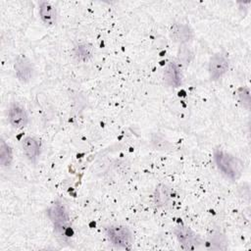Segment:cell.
Listing matches in <instances>:
<instances>
[{"mask_svg":"<svg viewBox=\"0 0 251 251\" xmlns=\"http://www.w3.org/2000/svg\"><path fill=\"white\" fill-rule=\"evenodd\" d=\"M14 69L16 76L23 83L28 82L33 75V66L25 56H19L16 59Z\"/></svg>","mask_w":251,"mask_h":251,"instance_id":"cell-7","label":"cell"},{"mask_svg":"<svg viewBox=\"0 0 251 251\" xmlns=\"http://www.w3.org/2000/svg\"><path fill=\"white\" fill-rule=\"evenodd\" d=\"M8 119L11 126L15 128H23L28 123V115L25 109L19 103H12L9 112Z\"/></svg>","mask_w":251,"mask_h":251,"instance_id":"cell-6","label":"cell"},{"mask_svg":"<svg viewBox=\"0 0 251 251\" xmlns=\"http://www.w3.org/2000/svg\"><path fill=\"white\" fill-rule=\"evenodd\" d=\"M238 96L240 102L245 105V107L248 109L249 104H250V95H249V90L247 88H240L238 90Z\"/></svg>","mask_w":251,"mask_h":251,"instance_id":"cell-14","label":"cell"},{"mask_svg":"<svg viewBox=\"0 0 251 251\" xmlns=\"http://www.w3.org/2000/svg\"><path fill=\"white\" fill-rule=\"evenodd\" d=\"M165 79L166 81L174 86V87H176L179 85L180 83V75H179V70L177 69L176 65L174 64V63H171L167 66L166 68V71H165Z\"/></svg>","mask_w":251,"mask_h":251,"instance_id":"cell-12","label":"cell"},{"mask_svg":"<svg viewBox=\"0 0 251 251\" xmlns=\"http://www.w3.org/2000/svg\"><path fill=\"white\" fill-rule=\"evenodd\" d=\"M39 16L46 25H54L56 24V9L50 2L42 1L39 3Z\"/></svg>","mask_w":251,"mask_h":251,"instance_id":"cell-11","label":"cell"},{"mask_svg":"<svg viewBox=\"0 0 251 251\" xmlns=\"http://www.w3.org/2000/svg\"><path fill=\"white\" fill-rule=\"evenodd\" d=\"M170 36L175 42L185 43L193 37V31L185 24H175L170 29Z\"/></svg>","mask_w":251,"mask_h":251,"instance_id":"cell-8","label":"cell"},{"mask_svg":"<svg viewBox=\"0 0 251 251\" xmlns=\"http://www.w3.org/2000/svg\"><path fill=\"white\" fill-rule=\"evenodd\" d=\"M175 234L184 249L195 250L201 243L199 236L187 226L178 225L175 229Z\"/></svg>","mask_w":251,"mask_h":251,"instance_id":"cell-4","label":"cell"},{"mask_svg":"<svg viewBox=\"0 0 251 251\" xmlns=\"http://www.w3.org/2000/svg\"><path fill=\"white\" fill-rule=\"evenodd\" d=\"M228 69V59L223 53L214 54L208 65V72L211 80H218L221 78Z\"/></svg>","mask_w":251,"mask_h":251,"instance_id":"cell-5","label":"cell"},{"mask_svg":"<svg viewBox=\"0 0 251 251\" xmlns=\"http://www.w3.org/2000/svg\"><path fill=\"white\" fill-rule=\"evenodd\" d=\"M13 161V150L5 140L1 139L0 142V163L2 167H8Z\"/></svg>","mask_w":251,"mask_h":251,"instance_id":"cell-13","label":"cell"},{"mask_svg":"<svg viewBox=\"0 0 251 251\" xmlns=\"http://www.w3.org/2000/svg\"><path fill=\"white\" fill-rule=\"evenodd\" d=\"M48 217L50 221L54 224V226H63L69 222V215L65 210L64 206L61 204H53L47 211Z\"/></svg>","mask_w":251,"mask_h":251,"instance_id":"cell-9","label":"cell"},{"mask_svg":"<svg viewBox=\"0 0 251 251\" xmlns=\"http://www.w3.org/2000/svg\"><path fill=\"white\" fill-rule=\"evenodd\" d=\"M108 239L117 247L129 249L133 243V235L128 227L124 226H110L106 228Z\"/></svg>","mask_w":251,"mask_h":251,"instance_id":"cell-3","label":"cell"},{"mask_svg":"<svg viewBox=\"0 0 251 251\" xmlns=\"http://www.w3.org/2000/svg\"><path fill=\"white\" fill-rule=\"evenodd\" d=\"M154 200L157 206L167 210H175L180 204L178 193L173 187L166 184H159L156 187Z\"/></svg>","mask_w":251,"mask_h":251,"instance_id":"cell-2","label":"cell"},{"mask_svg":"<svg viewBox=\"0 0 251 251\" xmlns=\"http://www.w3.org/2000/svg\"><path fill=\"white\" fill-rule=\"evenodd\" d=\"M22 146L25 157L31 162H34L40 155V142L33 136L25 137Z\"/></svg>","mask_w":251,"mask_h":251,"instance_id":"cell-10","label":"cell"},{"mask_svg":"<svg viewBox=\"0 0 251 251\" xmlns=\"http://www.w3.org/2000/svg\"><path fill=\"white\" fill-rule=\"evenodd\" d=\"M214 159L218 169L229 179L236 180L242 176L244 164L238 157L225 150L216 149Z\"/></svg>","mask_w":251,"mask_h":251,"instance_id":"cell-1","label":"cell"}]
</instances>
